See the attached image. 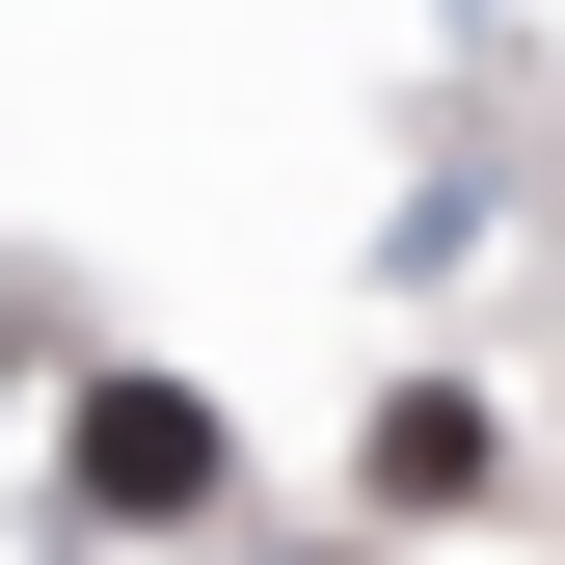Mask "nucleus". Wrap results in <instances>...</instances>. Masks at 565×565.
I'll return each instance as SVG.
<instances>
[{
    "mask_svg": "<svg viewBox=\"0 0 565 565\" xmlns=\"http://www.w3.org/2000/svg\"><path fill=\"white\" fill-rule=\"evenodd\" d=\"M82 512H216V404H189V377H108L82 404Z\"/></svg>",
    "mask_w": 565,
    "mask_h": 565,
    "instance_id": "1",
    "label": "nucleus"
}]
</instances>
